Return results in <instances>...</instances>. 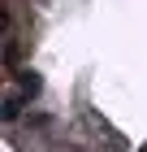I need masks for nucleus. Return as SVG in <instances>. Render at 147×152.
<instances>
[{
    "label": "nucleus",
    "instance_id": "3",
    "mask_svg": "<svg viewBox=\"0 0 147 152\" xmlns=\"http://www.w3.org/2000/svg\"><path fill=\"white\" fill-rule=\"evenodd\" d=\"M138 152H147V148H138Z\"/></svg>",
    "mask_w": 147,
    "mask_h": 152
},
{
    "label": "nucleus",
    "instance_id": "1",
    "mask_svg": "<svg viewBox=\"0 0 147 152\" xmlns=\"http://www.w3.org/2000/svg\"><path fill=\"white\" fill-rule=\"evenodd\" d=\"M39 87H43V78H39L35 70H17V91H22L26 100H30V96H39Z\"/></svg>",
    "mask_w": 147,
    "mask_h": 152
},
{
    "label": "nucleus",
    "instance_id": "2",
    "mask_svg": "<svg viewBox=\"0 0 147 152\" xmlns=\"http://www.w3.org/2000/svg\"><path fill=\"white\" fill-rule=\"evenodd\" d=\"M22 100H26L22 91H9V96H4V122H17V117H22Z\"/></svg>",
    "mask_w": 147,
    "mask_h": 152
}]
</instances>
